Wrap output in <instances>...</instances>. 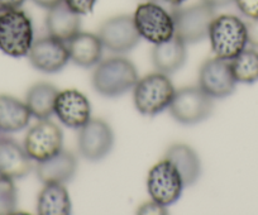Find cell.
Returning <instances> with one entry per match:
<instances>
[{
    "label": "cell",
    "instance_id": "cell-1",
    "mask_svg": "<svg viewBox=\"0 0 258 215\" xmlns=\"http://www.w3.org/2000/svg\"><path fill=\"white\" fill-rule=\"evenodd\" d=\"M138 73L132 61L125 57H110L96 65L91 83L94 90L105 98H118L135 88Z\"/></svg>",
    "mask_w": 258,
    "mask_h": 215
},
{
    "label": "cell",
    "instance_id": "cell-2",
    "mask_svg": "<svg viewBox=\"0 0 258 215\" xmlns=\"http://www.w3.org/2000/svg\"><path fill=\"white\" fill-rule=\"evenodd\" d=\"M208 38L215 57L232 61L248 44L247 24L239 17L232 14L215 16Z\"/></svg>",
    "mask_w": 258,
    "mask_h": 215
},
{
    "label": "cell",
    "instance_id": "cell-3",
    "mask_svg": "<svg viewBox=\"0 0 258 215\" xmlns=\"http://www.w3.org/2000/svg\"><path fill=\"white\" fill-rule=\"evenodd\" d=\"M33 24L26 12L9 9L0 12V51L9 57L28 56L33 44Z\"/></svg>",
    "mask_w": 258,
    "mask_h": 215
},
{
    "label": "cell",
    "instance_id": "cell-4",
    "mask_svg": "<svg viewBox=\"0 0 258 215\" xmlns=\"http://www.w3.org/2000/svg\"><path fill=\"white\" fill-rule=\"evenodd\" d=\"M175 88L168 75L153 73L136 83L133 100L136 109L143 115L155 117L167 109L175 96Z\"/></svg>",
    "mask_w": 258,
    "mask_h": 215
},
{
    "label": "cell",
    "instance_id": "cell-5",
    "mask_svg": "<svg viewBox=\"0 0 258 215\" xmlns=\"http://www.w3.org/2000/svg\"><path fill=\"white\" fill-rule=\"evenodd\" d=\"M133 21L141 38L153 44L162 43L175 36L172 12L153 0L141 3L137 7L133 14Z\"/></svg>",
    "mask_w": 258,
    "mask_h": 215
},
{
    "label": "cell",
    "instance_id": "cell-6",
    "mask_svg": "<svg viewBox=\"0 0 258 215\" xmlns=\"http://www.w3.org/2000/svg\"><path fill=\"white\" fill-rule=\"evenodd\" d=\"M175 36L185 44H194L207 38L215 9L205 3L172 8Z\"/></svg>",
    "mask_w": 258,
    "mask_h": 215
},
{
    "label": "cell",
    "instance_id": "cell-7",
    "mask_svg": "<svg viewBox=\"0 0 258 215\" xmlns=\"http://www.w3.org/2000/svg\"><path fill=\"white\" fill-rule=\"evenodd\" d=\"M170 113L176 122L181 124H198L212 115L214 104L203 89L183 88L176 91L170 104Z\"/></svg>",
    "mask_w": 258,
    "mask_h": 215
},
{
    "label": "cell",
    "instance_id": "cell-8",
    "mask_svg": "<svg viewBox=\"0 0 258 215\" xmlns=\"http://www.w3.org/2000/svg\"><path fill=\"white\" fill-rule=\"evenodd\" d=\"M185 187L180 172L167 158L160 161L148 172L147 190L151 199L163 206L175 204Z\"/></svg>",
    "mask_w": 258,
    "mask_h": 215
},
{
    "label": "cell",
    "instance_id": "cell-9",
    "mask_svg": "<svg viewBox=\"0 0 258 215\" xmlns=\"http://www.w3.org/2000/svg\"><path fill=\"white\" fill-rule=\"evenodd\" d=\"M63 133L61 128L48 119L39 120L24 138V150L37 162L48 160L62 151Z\"/></svg>",
    "mask_w": 258,
    "mask_h": 215
},
{
    "label": "cell",
    "instance_id": "cell-10",
    "mask_svg": "<svg viewBox=\"0 0 258 215\" xmlns=\"http://www.w3.org/2000/svg\"><path fill=\"white\" fill-rule=\"evenodd\" d=\"M114 145V133L103 119H90L80 128L78 146L85 160L96 162L110 153Z\"/></svg>",
    "mask_w": 258,
    "mask_h": 215
},
{
    "label": "cell",
    "instance_id": "cell-11",
    "mask_svg": "<svg viewBox=\"0 0 258 215\" xmlns=\"http://www.w3.org/2000/svg\"><path fill=\"white\" fill-rule=\"evenodd\" d=\"M98 36L103 46L115 53L129 52L137 46L141 38L133 17L125 14L106 19L99 28Z\"/></svg>",
    "mask_w": 258,
    "mask_h": 215
},
{
    "label": "cell",
    "instance_id": "cell-12",
    "mask_svg": "<svg viewBox=\"0 0 258 215\" xmlns=\"http://www.w3.org/2000/svg\"><path fill=\"white\" fill-rule=\"evenodd\" d=\"M234 75L230 62L222 58H209L199 73V86L213 99H224L235 90Z\"/></svg>",
    "mask_w": 258,
    "mask_h": 215
},
{
    "label": "cell",
    "instance_id": "cell-13",
    "mask_svg": "<svg viewBox=\"0 0 258 215\" xmlns=\"http://www.w3.org/2000/svg\"><path fill=\"white\" fill-rule=\"evenodd\" d=\"M28 58L32 66L46 74L61 71L70 60L66 42L52 36L43 37L33 42L28 52Z\"/></svg>",
    "mask_w": 258,
    "mask_h": 215
},
{
    "label": "cell",
    "instance_id": "cell-14",
    "mask_svg": "<svg viewBox=\"0 0 258 215\" xmlns=\"http://www.w3.org/2000/svg\"><path fill=\"white\" fill-rule=\"evenodd\" d=\"M54 114L68 128L80 129L91 119V105L89 99L75 89L58 91L54 104Z\"/></svg>",
    "mask_w": 258,
    "mask_h": 215
},
{
    "label": "cell",
    "instance_id": "cell-15",
    "mask_svg": "<svg viewBox=\"0 0 258 215\" xmlns=\"http://www.w3.org/2000/svg\"><path fill=\"white\" fill-rule=\"evenodd\" d=\"M32 170V158L24 147L12 138H0V176L17 180Z\"/></svg>",
    "mask_w": 258,
    "mask_h": 215
},
{
    "label": "cell",
    "instance_id": "cell-16",
    "mask_svg": "<svg viewBox=\"0 0 258 215\" xmlns=\"http://www.w3.org/2000/svg\"><path fill=\"white\" fill-rule=\"evenodd\" d=\"M78 160L69 151H59L48 160L38 162L37 176L43 184H62L70 182L76 175Z\"/></svg>",
    "mask_w": 258,
    "mask_h": 215
},
{
    "label": "cell",
    "instance_id": "cell-17",
    "mask_svg": "<svg viewBox=\"0 0 258 215\" xmlns=\"http://www.w3.org/2000/svg\"><path fill=\"white\" fill-rule=\"evenodd\" d=\"M66 44L70 60L80 67H94L101 61L104 46L98 34L79 32Z\"/></svg>",
    "mask_w": 258,
    "mask_h": 215
},
{
    "label": "cell",
    "instance_id": "cell-18",
    "mask_svg": "<svg viewBox=\"0 0 258 215\" xmlns=\"http://www.w3.org/2000/svg\"><path fill=\"white\" fill-rule=\"evenodd\" d=\"M186 44L173 36L172 38L155 44L152 49V63L158 73L171 75L183 66L186 61Z\"/></svg>",
    "mask_w": 258,
    "mask_h": 215
},
{
    "label": "cell",
    "instance_id": "cell-19",
    "mask_svg": "<svg viewBox=\"0 0 258 215\" xmlns=\"http://www.w3.org/2000/svg\"><path fill=\"white\" fill-rule=\"evenodd\" d=\"M81 16L71 11L63 2L48 9L46 17V28L49 36L68 42L80 32Z\"/></svg>",
    "mask_w": 258,
    "mask_h": 215
},
{
    "label": "cell",
    "instance_id": "cell-20",
    "mask_svg": "<svg viewBox=\"0 0 258 215\" xmlns=\"http://www.w3.org/2000/svg\"><path fill=\"white\" fill-rule=\"evenodd\" d=\"M177 169L185 186H191L202 175V162L198 153L187 145L176 143L166 152V157Z\"/></svg>",
    "mask_w": 258,
    "mask_h": 215
},
{
    "label": "cell",
    "instance_id": "cell-21",
    "mask_svg": "<svg viewBox=\"0 0 258 215\" xmlns=\"http://www.w3.org/2000/svg\"><path fill=\"white\" fill-rule=\"evenodd\" d=\"M31 117L26 101L11 95H0V132H19L29 124Z\"/></svg>",
    "mask_w": 258,
    "mask_h": 215
},
{
    "label": "cell",
    "instance_id": "cell-22",
    "mask_svg": "<svg viewBox=\"0 0 258 215\" xmlns=\"http://www.w3.org/2000/svg\"><path fill=\"white\" fill-rule=\"evenodd\" d=\"M37 212L41 215H68L71 212V199L62 184H44L37 200Z\"/></svg>",
    "mask_w": 258,
    "mask_h": 215
},
{
    "label": "cell",
    "instance_id": "cell-23",
    "mask_svg": "<svg viewBox=\"0 0 258 215\" xmlns=\"http://www.w3.org/2000/svg\"><path fill=\"white\" fill-rule=\"evenodd\" d=\"M57 95L58 90L52 84L38 83L32 86L26 95V104L32 117L39 120L51 118L54 113Z\"/></svg>",
    "mask_w": 258,
    "mask_h": 215
},
{
    "label": "cell",
    "instance_id": "cell-24",
    "mask_svg": "<svg viewBox=\"0 0 258 215\" xmlns=\"http://www.w3.org/2000/svg\"><path fill=\"white\" fill-rule=\"evenodd\" d=\"M229 62L237 83L253 84L258 81V52L255 49L245 48Z\"/></svg>",
    "mask_w": 258,
    "mask_h": 215
},
{
    "label": "cell",
    "instance_id": "cell-25",
    "mask_svg": "<svg viewBox=\"0 0 258 215\" xmlns=\"http://www.w3.org/2000/svg\"><path fill=\"white\" fill-rule=\"evenodd\" d=\"M13 181L0 176V215L13 214L17 209V189Z\"/></svg>",
    "mask_w": 258,
    "mask_h": 215
},
{
    "label": "cell",
    "instance_id": "cell-26",
    "mask_svg": "<svg viewBox=\"0 0 258 215\" xmlns=\"http://www.w3.org/2000/svg\"><path fill=\"white\" fill-rule=\"evenodd\" d=\"M62 2L79 16H88L93 13L98 0H62Z\"/></svg>",
    "mask_w": 258,
    "mask_h": 215
},
{
    "label": "cell",
    "instance_id": "cell-27",
    "mask_svg": "<svg viewBox=\"0 0 258 215\" xmlns=\"http://www.w3.org/2000/svg\"><path fill=\"white\" fill-rule=\"evenodd\" d=\"M238 11L248 19L258 18V0H234Z\"/></svg>",
    "mask_w": 258,
    "mask_h": 215
},
{
    "label": "cell",
    "instance_id": "cell-28",
    "mask_svg": "<svg viewBox=\"0 0 258 215\" xmlns=\"http://www.w3.org/2000/svg\"><path fill=\"white\" fill-rule=\"evenodd\" d=\"M137 212L141 215H150V214L165 215L167 214V210H166V206H163V205H161L160 202L151 199V201H147L143 205H141V206L138 207Z\"/></svg>",
    "mask_w": 258,
    "mask_h": 215
},
{
    "label": "cell",
    "instance_id": "cell-29",
    "mask_svg": "<svg viewBox=\"0 0 258 215\" xmlns=\"http://www.w3.org/2000/svg\"><path fill=\"white\" fill-rule=\"evenodd\" d=\"M245 24H247L248 43H249L253 48L258 49V18L249 19Z\"/></svg>",
    "mask_w": 258,
    "mask_h": 215
},
{
    "label": "cell",
    "instance_id": "cell-30",
    "mask_svg": "<svg viewBox=\"0 0 258 215\" xmlns=\"http://www.w3.org/2000/svg\"><path fill=\"white\" fill-rule=\"evenodd\" d=\"M27 0H0V12L9 9H19Z\"/></svg>",
    "mask_w": 258,
    "mask_h": 215
},
{
    "label": "cell",
    "instance_id": "cell-31",
    "mask_svg": "<svg viewBox=\"0 0 258 215\" xmlns=\"http://www.w3.org/2000/svg\"><path fill=\"white\" fill-rule=\"evenodd\" d=\"M203 3L208 4L212 8H222V7L229 6L230 3H234V0H202Z\"/></svg>",
    "mask_w": 258,
    "mask_h": 215
},
{
    "label": "cell",
    "instance_id": "cell-32",
    "mask_svg": "<svg viewBox=\"0 0 258 215\" xmlns=\"http://www.w3.org/2000/svg\"><path fill=\"white\" fill-rule=\"evenodd\" d=\"M34 4H37L38 7H41V8L43 9H51L53 8L54 6H57V4H59L62 2V0H33Z\"/></svg>",
    "mask_w": 258,
    "mask_h": 215
},
{
    "label": "cell",
    "instance_id": "cell-33",
    "mask_svg": "<svg viewBox=\"0 0 258 215\" xmlns=\"http://www.w3.org/2000/svg\"><path fill=\"white\" fill-rule=\"evenodd\" d=\"M162 2H165L166 4H168V6H171L172 8H176V7H181L183 3H185L186 0H162Z\"/></svg>",
    "mask_w": 258,
    "mask_h": 215
}]
</instances>
